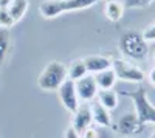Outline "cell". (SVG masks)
<instances>
[{"label":"cell","mask_w":155,"mask_h":138,"mask_svg":"<svg viewBox=\"0 0 155 138\" xmlns=\"http://www.w3.org/2000/svg\"><path fill=\"white\" fill-rule=\"evenodd\" d=\"M98 0H44L39 6V11L45 19H54L62 12L90 8Z\"/></svg>","instance_id":"cell-1"},{"label":"cell","mask_w":155,"mask_h":138,"mask_svg":"<svg viewBox=\"0 0 155 138\" xmlns=\"http://www.w3.org/2000/svg\"><path fill=\"white\" fill-rule=\"evenodd\" d=\"M120 50L129 59H144L149 54V42L141 33L127 31L120 37Z\"/></svg>","instance_id":"cell-2"},{"label":"cell","mask_w":155,"mask_h":138,"mask_svg":"<svg viewBox=\"0 0 155 138\" xmlns=\"http://www.w3.org/2000/svg\"><path fill=\"white\" fill-rule=\"evenodd\" d=\"M67 79V67L59 61H51L37 78V84L45 92H54Z\"/></svg>","instance_id":"cell-3"},{"label":"cell","mask_w":155,"mask_h":138,"mask_svg":"<svg viewBox=\"0 0 155 138\" xmlns=\"http://www.w3.org/2000/svg\"><path fill=\"white\" fill-rule=\"evenodd\" d=\"M124 95L134 101L135 115L138 117V121L143 126L144 124H155V106L150 104L144 89H137L135 92H126Z\"/></svg>","instance_id":"cell-4"},{"label":"cell","mask_w":155,"mask_h":138,"mask_svg":"<svg viewBox=\"0 0 155 138\" xmlns=\"http://www.w3.org/2000/svg\"><path fill=\"white\" fill-rule=\"evenodd\" d=\"M112 68L116 74V79H121L126 82H143L146 74L138 65L132 64L126 59H113Z\"/></svg>","instance_id":"cell-5"},{"label":"cell","mask_w":155,"mask_h":138,"mask_svg":"<svg viewBox=\"0 0 155 138\" xmlns=\"http://www.w3.org/2000/svg\"><path fill=\"white\" fill-rule=\"evenodd\" d=\"M74 87H76V93H78L79 103L93 101L98 95V90H99L96 85V81H95V76H90V74H85V76L74 81Z\"/></svg>","instance_id":"cell-6"},{"label":"cell","mask_w":155,"mask_h":138,"mask_svg":"<svg viewBox=\"0 0 155 138\" xmlns=\"http://www.w3.org/2000/svg\"><path fill=\"white\" fill-rule=\"evenodd\" d=\"M59 92V98H61V103L62 106L65 107L68 112L74 113L78 106H79V99H78V93H76V87H74V81L71 79H65L62 82V85L58 89Z\"/></svg>","instance_id":"cell-7"},{"label":"cell","mask_w":155,"mask_h":138,"mask_svg":"<svg viewBox=\"0 0 155 138\" xmlns=\"http://www.w3.org/2000/svg\"><path fill=\"white\" fill-rule=\"evenodd\" d=\"M92 110H90V103H82L78 106L76 112L73 113V121H71V127L81 133L82 130H85L87 127L92 126Z\"/></svg>","instance_id":"cell-8"},{"label":"cell","mask_w":155,"mask_h":138,"mask_svg":"<svg viewBox=\"0 0 155 138\" xmlns=\"http://www.w3.org/2000/svg\"><path fill=\"white\" fill-rule=\"evenodd\" d=\"M143 127L144 126L138 121V117L135 115V112H134V113L123 115L118 120V123H116V126H115V129L118 130L121 135H134V133H138V132L143 130Z\"/></svg>","instance_id":"cell-9"},{"label":"cell","mask_w":155,"mask_h":138,"mask_svg":"<svg viewBox=\"0 0 155 138\" xmlns=\"http://www.w3.org/2000/svg\"><path fill=\"white\" fill-rule=\"evenodd\" d=\"M90 110H92V120L99 127H110L112 126V117L110 110L106 109L98 99L96 101H90Z\"/></svg>","instance_id":"cell-10"},{"label":"cell","mask_w":155,"mask_h":138,"mask_svg":"<svg viewBox=\"0 0 155 138\" xmlns=\"http://www.w3.org/2000/svg\"><path fill=\"white\" fill-rule=\"evenodd\" d=\"M87 73H99L102 70H107L112 67V61L106 56H99V54H90L82 59Z\"/></svg>","instance_id":"cell-11"},{"label":"cell","mask_w":155,"mask_h":138,"mask_svg":"<svg viewBox=\"0 0 155 138\" xmlns=\"http://www.w3.org/2000/svg\"><path fill=\"white\" fill-rule=\"evenodd\" d=\"M95 81L99 90H104V89H112L116 82V74L113 71V68H107V70H102L99 73H95Z\"/></svg>","instance_id":"cell-12"},{"label":"cell","mask_w":155,"mask_h":138,"mask_svg":"<svg viewBox=\"0 0 155 138\" xmlns=\"http://www.w3.org/2000/svg\"><path fill=\"white\" fill-rule=\"evenodd\" d=\"M104 14L109 20L112 22H118L123 14H124V5L120 0H109V2L104 5Z\"/></svg>","instance_id":"cell-13"},{"label":"cell","mask_w":155,"mask_h":138,"mask_svg":"<svg viewBox=\"0 0 155 138\" xmlns=\"http://www.w3.org/2000/svg\"><path fill=\"white\" fill-rule=\"evenodd\" d=\"M98 101L109 110H113L118 107V93L113 89H104V90H98Z\"/></svg>","instance_id":"cell-14"},{"label":"cell","mask_w":155,"mask_h":138,"mask_svg":"<svg viewBox=\"0 0 155 138\" xmlns=\"http://www.w3.org/2000/svg\"><path fill=\"white\" fill-rule=\"evenodd\" d=\"M28 6H30V2L28 0H12V2L8 5V12L11 14V17L14 19V22L17 23L28 11Z\"/></svg>","instance_id":"cell-15"},{"label":"cell","mask_w":155,"mask_h":138,"mask_svg":"<svg viewBox=\"0 0 155 138\" xmlns=\"http://www.w3.org/2000/svg\"><path fill=\"white\" fill-rule=\"evenodd\" d=\"M85 74H87V68H85V64L82 59L73 61L70 64V67L67 68V78L71 81H78L79 78L85 76Z\"/></svg>","instance_id":"cell-16"},{"label":"cell","mask_w":155,"mask_h":138,"mask_svg":"<svg viewBox=\"0 0 155 138\" xmlns=\"http://www.w3.org/2000/svg\"><path fill=\"white\" fill-rule=\"evenodd\" d=\"M9 45H11V36L6 28L0 27V67L5 64V59L9 51Z\"/></svg>","instance_id":"cell-17"},{"label":"cell","mask_w":155,"mask_h":138,"mask_svg":"<svg viewBox=\"0 0 155 138\" xmlns=\"http://www.w3.org/2000/svg\"><path fill=\"white\" fill-rule=\"evenodd\" d=\"M14 19L11 17V14L8 12L6 8H0V27L9 30L11 27H14Z\"/></svg>","instance_id":"cell-18"},{"label":"cell","mask_w":155,"mask_h":138,"mask_svg":"<svg viewBox=\"0 0 155 138\" xmlns=\"http://www.w3.org/2000/svg\"><path fill=\"white\" fill-rule=\"evenodd\" d=\"M155 0H124V8H144L149 6Z\"/></svg>","instance_id":"cell-19"},{"label":"cell","mask_w":155,"mask_h":138,"mask_svg":"<svg viewBox=\"0 0 155 138\" xmlns=\"http://www.w3.org/2000/svg\"><path fill=\"white\" fill-rule=\"evenodd\" d=\"M141 34H143V37H144L147 42H155V22L150 23Z\"/></svg>","instance_id":"cell-20"},{"label":"cell","mask_w":155,"mask_h":138,"mask_svg":"<svg viewBox=\"0 0 155 138\" xmlns=\"http://www.w3.org/2000/svg\"><path fill=\"white\" fill-rule=\"evenodd\" d=\"M79 138H98V129L90 126V127H87L85 130H82L79 133Z\"/></svg>","instance_id":"cell-21"},{"label":"cell","mask_w":155,"mask_h":138,"mask_svg":"<svg viewBox=\"0 0 155 138\" xmlns=\"http://www.w3.org/2000/svg\"><path fill=\"white\" fill-rule=\"evenodd\" d=\"M98 138H113V135L109 132V127H99L98 129Z\"/></svg>","instance_id":"cell-22"},{"label":"cell","mask_w":155,"mask_h":138,"mask_svg":"<svg viewBox=\"0 0 155 138\" xmlns=\"http://www.w3.org/2000/svg\"><path fill=\"white\" fill-rule=\"evenodd\" d=\"M65 138H79V133H78L71 126L67 129V132H65Z\"/></svg>","instance_id":"cell-23"},{"label":"cell","mask_w":155,"mask_h":138,"mask_svg":"<svg viewBox=\"0 0 155 138\" xmlns=\"http://www.w3.org/2000/svg\"><path fill=\"white\" fill-rule=\"evenodd\" d=\"M147 79H149L150 85L155 87V67H152V68L149 70V73H147Z\"/></svg>","instance_id":"cell-24"},{"label":"cell","mask_w":155,"mask_h":138,"mask_svg":"<svg viewBox=\"0 0 155 138\" xmlns=\"http://www.w3.org/2000/svg\"><path fill=\"white\" fill-rule=\"evenodd\" d=\"M12 2V0H0V8H8V5Z\"/></svg>","instance_id":"cell-25"},{"label":"cell","mask_w":155,"mask_h":138,"mask_svg":"<svg viewBox=\"0 0 155 138\" xmlns=\"http://www.w3.org/2000/svg\"><path fill=\"white\" fill-rule=\"evenodd\" d=\"M150 138H155V130H153V133L150 135Z\"/></svg>","instance_id":"cell-26"},{"label":"cell","mask_w":155,"mask_h":138,"mask_svg":"<svg viewBox=\"0 0 155 138\" xmlns=\"http://www.w3.org/2000/svg\"><path fill=\"white\" fill-rule=\"evenodd\" d=\"M153 61H155V56H153Z\"/></svg>","instance_id":"cell-27"}]
</instances>
